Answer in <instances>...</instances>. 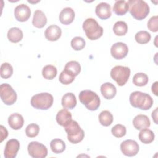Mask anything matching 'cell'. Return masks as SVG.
Wrapping results in <instances>:
<instances>
[{"mask_svg":"<svg viewBox=\"0 0 158 158\" xmlns=\"http://www.w3.org/2000/svg\"><path fill=\"white\" fill-rule=\"evenodd\" d=\"M100 123L104 127L109 126L113 122V115L109 110L102 111L98 116Z\"/></svg>","mask_w":158,"mask_h":158,"instance_id":"cell-26","label":"cell"},{"mask_svg":"<svg viewBox=\"0 0 158 158\" xmlns=\"http://www.w3.org/2000/svg\"><path fill=\"white\" fill-rule=\"evenodd\" d=\"M47 23V18L44 13L41 10H36L35 11L32 20L33 26L36 28H41L44 27Z\"/></svg>","mask_w":158,"mask_h":158,"instance_id":"cell-21","label":"cell"},{"mask_svg":"<svg viewBox=\"0 0 158 158\" xmlns=\"http://www.w3.org/2000/svg\"><path fill=\"white\" fill-rule=\"evenodd\" d=\"M12 73L13 67L10 64L5 62L1 64L0 68V74L1 78L7 79L12 76Z\"/></svg>","mask_w":158,"mask_h":158,"instance_id":"cell-33","label":"cell"},{"mask_svg":"<svg viewBox=\"0 0 158 158\" xmlns=\"http://www.w3.org/2000/svg\"><path fill=\"white\" fill-rule=\"evenodd\" d=\"M7 38L12 43H18L23 38V32L18 27H12L10 28L7 32Z\"/></svg>","mask_w":158,"mask_h":158,"instance_id":"cell-23","label":"cell"},{"mask_svg":"<svg viewBox=\"0 0 158 158\" xmlns=\"http://www.w3.org/2000/svg\"><path fill=\"white\" fill-rule=\"evenodd\" d=\"M0 96L2 102L6 105H12L17 100V94L12 86L7 83L0 86Z\"/></svg>","mask_w":158,"mask_h":158,"instance_id":"cell-8","label":"cell"},{"mask_svg":"<svg viewBox=\"0 0 158 158\" xmlns=\"http://www.w3.org/2000/svg\"><path fill=\"white\" fill-rule=\"evenodd\" d=\"M20 149V143L16 139H10L6 144L4 157L6 158H15Z\"/></svg>","mask_w":158,"mask_h":158,"instance_id":"cell-12","label":"cell"},{"mask_svg":"<svg viewBox=\"0 0 158 158\" xmlns=\"http://www.w3.org/2000/svg\"><path fill=\"white\" fill-rule=\"evenodd\" d=\"M157 107L156 108V109L152 113V119L154 120V121L156 124H157Z\"/></svg>","mask_w":158,"mask_h":158,"instance_id":"cell-41","label":"cell"},{"mask_svg":"<svg viewBox=\"0 0 158 158\" xmlns=\"http://www.w3.org/2000/svg\"><path fill=\"white\" fill-rule=\"evenodd\" d=\"M120 150L125 156L133 157L138 153L139 147L135 141L127 139L120 144Z\"/></svg>","mask_w":158,"mask_h":158,"instance_id":"cell-10","label":"cell"},{"mask_svg":"<svg viewBox=\"0 0 158 158\" xmlns=\"http://www.w3.org/2000/svg\"><path fill=\"white\" fill-rule=\"evenodd\" d=\"M127 3L131 15L136 20H143L149 13V7L144 1L129 0Z\"/></svg>","mask_w":158,"mask_h":158,"instance_id":"cell-2","label":"cell"},{"mask_svg":"<svg viewBox=\"0 0 158 158\" xmlns=\"http://www.w3.org/2000/svg\"><path fill=\"white\" fill-rule=\"evenodd\" d=\"M64 127L67 134V139L71 143L77 144L83 139L84 131L75 120H72Z\"/></svg>","mask_w":158,"mask_h":158,"instance_id":"cell-5","label":"cell"},{"mask_svg":"<svg viewBox=\"0 0 158 158\" xmlns=\"http://www.w3.org/2000/svg\"><path fill=\"white\" fill-rule=\"evenodd\" d=\"M157 21L158 17L157 15L152 16L149 19L147 23V27L150 31L152 32H157L158 31Z\"/></svg>","mask_w":158,"mask_h":158,"instance_id":"cell-38","label":"cell"},{"mask_svg":"<svg viewBox=\"0 0 158 158\" xmlns=\"http://www.w3.org/2000/svg\"><path fill=\"white\" fill-rule=\"evenodd\" d=\"M133 125L136 130H141L149 127L151 122L148 116L143 114H139L133 118Z\"/></svg>","mask_w":158,"mask_h":158,"instance_id":"cell-16","label":"cell"},{"mask_svg":"<svg viewBox=\"0 0 158 158\" xmlns=\"http://www.w3.org/2000/svg\"><path fill=\"white\" fill-rule=\"evenodd\" d=\"M101 92L105 99H111L116 95L117 89L112 83L107 82L101 86Z\"/></svg>","mask_w":158,"mask_h":158,"instance_id":"cell-19","label":"cell"},{"mask_svg":"<svg viewBox=\"0 0 158 158\" xmlns=\"http://www.w3.org/2000/svg\"><path fill=\"white\" fill-rule=\"evenodd\" d=\"M148 77L144 73H137L133 78V83L137 86H145L148 83Z\"/></svg>","mask_w":158,"mask_h":158,"instance_id":"cell-31","label":"cell"},{"mask_svg":"<svg viewBox=\"0 0 158 158\" xmlns=\"http://www.w3.org/2000/svg\"><path fill=\"white\" fill-rule=\"evenodd\" d=\"M31 10L30 7L24 4L18 5L14 9L15 19L19 22H25L30 17Z\"/></svg>","mask_w":158,"mask_h":158,"instance_id":"cell-13","label":"cell"},{"mask_svg":"<svg viewBox=\"0 0 158 158\" xmlns=\"http://www.w3.org/2000/svg\"><path fill=\"white\" fill-rule=\"evenodd\" d=\"M86 44L85 40L80 36L74 37L71 41V46L75 51H80L83 49Z\"/></svg>","mask_w":158,"mask_h":158,"instance_id":"cell-35","label":"cell"},{"mask_svg":"<svg viewBox=\"0 0 158 158\" xmlns=\"http://www.w3.org/2000/svg\"><path fill=\"white\" fill-rule=\"evenodd\" d=\"M83 29L87 38L90 40H96L102 36L103 28L93 18L86 19L83 23Z\"/></svg>","mask_w":158,"mask_h":158,"instance_id":"cell-4","label":"cell"},{"mask_svg":"<svg viewBox=\"0 0 158 158\" xmlns=\"http://www.w3.org/2000/svg\"><path fill=\"white\" fill-rule=\"evenodd\" d=\"M28 152L29 155L33 158H44L48 155L46 147L37 141H31L28 145Z\"/></svg>","mask_w":158,"mask_h":158,"instance_id":"cell-9","label":"cell"},{"mask_svg":"<svg viewBox=\"0 0 158 158\" xmlns=\"http://www.w3.org/2000/svg\"><path fill=\"white\" fill-rule=\"evenodd\" d=\"M75 77L72 75V73H69V72L64 70L63 71L61 72L59 77V81L64 85H69L72 83L73 80H75Z\"/></svg>","mask_w":158,"mask_h":158,"instance_id":"cell-34","label":"cell"},{"mask_svg":"<svg viewBox=\"0 0 158 158\" xmlns=\"http://www.w3.org/2000/svg\"><path fill=\"white\" fill-rule=\"evenodd\" d=\"M128 52V48L126 44L122 42H117L114 44L110 49L112 56L117 60L125 57Z\"/></svg>","mask_w":158,"mask_h":158,"instance_id":"cell-11","label":"cell"},{"mask_svg":"<svg viewBox=\"0 0 158 158\" xmlns=\"http://www.w3.org/2000/svg\"><path fill=\"white\" fill-rule=\"evenodd\" d=\"M56 118L57 123L62 127H65L72 120L71 113L65 108L60 110L57 112Z\"/></svg>","mask_w":158,"mask_h":158,"instance_id":"cell-20","label":"cell"},{"mask_svg":"<svg viewBox=\"0 0 158 158\" xmlns=\"http://www.w3.org/2000/svg\"><path fill=\"white\" fill-rule=\"evenodd\" d=\"M154 132L148 128H144L141 130L138 135L139 140L144 144H149L152 143L154 139Z\"/></svg>","mask_w":158,"mask_h":158,"instance_id":"cell-24","label":"cell"},{"mask_svg":"<svg viewBox=\"0 0 158 158\" xmlns=\"http://www.w3.org/2000/svg\"><path fill=\"white\" fill-rule=\"evenodd\" d=\"M54 101L52 94L49 93H41L32 96L31 105L35 109L40 110H47L49 109Z\"/></svg>","mask_w":158,"mask_h":158,"instance_id":"cell-6","label":"cell"},{"mask_svg":"<svg viewBox=\"0 0 158 158\" xmlns=\"http://www.w3.org/2000/svg\"><path fill=\"white\" fill-rule=\"evenodd\" d=\"M79 100L88 110H96L100 106V98L94 91L91 90H83L79 94Z\"/></svg>","mask_w":158,"mask_h":158,"instance_id":"cell-3","label":"cell"},{"mask_svg":"<svg viewBox=\"0 0 158 158\" xmlns=\"http://www.w3.org/2000/svg\"><path fill=\"white\" fill-rule=\"evenodd\" d=\"M64 70L72 73L75 77H76L80 73L81 71V66L78 62L72 60V61L68 62L65 64Z\"/></svg>","mask_w":158,"mask_h":158,"instance_id":"cell-29","label":"cell"},{"mask_svg":"<svg viewBox=\"0 0 158 158\" xmlns=\"http://www.w3.org/2000/svg\"><path fill=\"white\" fill-rule=\"evenodd\" d=\"M129 9V7L127 1L123 0L116 1L113 6V11L117 15H125Z\"/></svg>","mask_w":158,"mask_h":158,"instance_id":"cell-25","label":"cell"},{"mask_svg":"<svg viewBox=\"0 0 158 158\" xmlns=\"http://www.w3.org/2000/svg\"><path fill=\"white\" fill-rule=\"evenodd\" d=\"M40 131L39 126L36 123H30L25 128V134L29 138L36 137Z\"/></svg>","mask_w":158,"mask_h":158,"instance_id":"cell-36","label":"cell"},{"mask_svg":"<svg viewBox=\"0 0 158 158\" xmlns=\"http://www.w3.org/2000/svg\"><path fill=\"white\" fill-rule=\"evenodd\" d=\"M157 81H156L155 83H154L152 85L151 89H152V92L156 95L157 96Z\"/></svg>","mask_w":158,"mask_h":158,"instance_id":"cell-40","label":"cell"},{"mask_svg":"<svg viewBox=\"0 0 158 158\" xmlns=\"http://www.w3.org/2000/svg\"><path fill=\"white\" fill-rule=\"evenodd\" d=\"M1 128V142H2L4 139H6L7 138V136H8V131L6 130V128L4 127V126L1 125L0 127Z\"/></svg>","mask_w":158,"mask_h":158,"instance_id":"cell-39","label":"cell"},{"mask_svg":"<svg viewBox=\"0 0 158 158\" xmlns=\"http://www.w3.org/2000/svg\"><path fill=\"white\" fill-rule=\"evenodd\" d=\"M61 103L64 108L73 109L77 105L76 97L72 93H67L62 96Z\"/></svg>","mask_w":158,"mask_h":158,"instance_id":"cell-22","label":"cell"},{"mask_svg":"<svg viewBox=\"0 0 158 158\" xmlns=\"http://www.w3.org/2000/svg\"><path fill=\"white\" fill-rule=\"evenodd\" d=\"M95 12L99 19L102 20L107 19L112 14L110 6L107 2H100L96 6Z\"/></svg>","mask_w":158,"mask_h":158,"instance_id":"cell-15","label":"cell"},{"mask_svg":"<svg viewBox=\"0 0 158 158\" xmlns=\"http://www.w3.org/2000/svg\"><path fill=\"white\" fill-rule=\"evenodd\" d=\"M112 134L116 138H122L124 136L127 132L126 127L122 124H117L111 129Z\"/></svg>","mask_w":158,"mask_h":158,"instance_id":"cell-37","label":"cell"},{"mask_svg":"<svg viewBox=\"0 0 158 158\" xmlns=\"http://www.w3.org/2000/svg\"><path fill=\"white\" fill-rule=\"evenodd\" d=\"M50 147L52 151L56 154L62 153L65 149V144L60 139H54L50 143Z\"/></svg>","mask_w":158,"mask_h":158,"instance_id":"cell-27","label":"cell"},{"mask_svg":"<svg viewBox=\"0 0 158 158\" xmlns=\"http://www.w3.org/2000/svg\"><path fill=\"white\" fill-rule=\"evenodd\" d=\"M151 34L144 30H141L137 32L135 36L136 41L139 44H146L148 43L151 40Z\"/></svg>","mask_w":158,"mask_h":158,"instance_id":"cell-32","label":"cell"},{"mask_svg":"<svg viewBox=\"0 0 158 158\" xmlns=\"http://www.w3.org/2000/svg\"><path fill=\"white\" fill-rule=\"evenodd\" d=\"M62 35L61 28L56 25H49L44 31L45 38L50 41L58 40Z\"/></svg>","mask_w":158,"mask_h":158,"instance_id":"cell-14","label":"cell"},{"mask_svg":"<svg viewBox=\"0 0 158 158\" xmlns=\"http://www.w3.org/2000/svg\"><path fill=\"white\" fill-rule=\"evenodd\" d=\"M113 31L117 36H123L128 31L127 24L123 21H118L114 25Z\"/></svg>","mask_w":158,"mask_h":158,"instance_id":"cell-30","label":"cell"},{"mask_svg":"<svg viewBox=\"0 0 158 158\" xmlns=\"http://www.w3.org/2000/svg\"><path fill=\"white\" fill-rule=\"evenodd\" d=\"M59 20L64 25H69L75 18L74 10L70 7L64 8L59 14Z\"/></svg>","mask_w":158,"mask_h":158,"instance_id":"cell-17","label":"cell"},{"mask_svg":"<svg viewBox=\"0 0 158 158\" xmlns=\"http://www.w3.org/2000/svg\"><path fill=\"white\" fill-rule=\"evenodd\" d=\"M8 123L12 129L15 130H19L23 125L24 119L20 114L14 113L9 117Z\"/></svg>","mask_w":158,"mask_h":158,"instance_id":"cell-18","label":"cell"},{"mask_svg":"<svg viewBox=\"0 0 158 158\" xmlns=\"http://www.w3.org/2000/svg\"><path fill=\"white\" fill-rule=\"evenodd\" d=\"M130 102L135 108L147 110L152 107L153 99L149 94L136 91L131 93L130 96Z\"/></svg>","mask_w":158,"mask_h":158,"instance_id":"cell-1","label":"cell"},{"mask_svg":"<svg viewBox=\"0 0 158 158\" xmlns=\"http://www.w3.org/2000/svg\"><path fill=\"white\" fill-rule=\"evenodd\" d=\"M57 70L55 66L52 65H47L43 68L42 75L47 80H52L57 75Z\"/></svg>","mask_w":158,"mask_h":158,"instance_id":"cell-28","label":"cell"},{"mask_svg":"<svg viewBox=\"0 0 158 158\" xmlns=\"http://www.w3.org/2000/svg\"><path fill=\"white\" fill-rule=\"evenodd\" d=\"M130 75V69L128 67L117 65L113 67L110 71V77L120 86L126 84Z\"/></svg>","mask_w":158,"mask_h":158,"instance_id":"cell-7","label":"cell"}]
</instances>
